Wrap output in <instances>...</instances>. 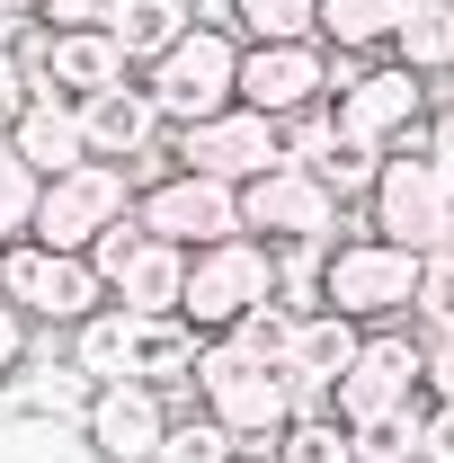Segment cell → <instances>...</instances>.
Masks as SVG:
<instances>
[{
    "mask_svg": "<svg viewBox=\"0 0 454 463\" xmlns=\"http://www.w3.org/2000/svg\"><path fill=\"white\" fill-rule=\"evenodd\" d=\"M347 437H356V463H401V455H419V410L365 419V428H347Z\"/></svg>",
    "mask_w": 454,
    "mask_h": 463,
    "instance_id": "obj_31",
    "label": "cell"
},
{
    "mask_svg": "<svg viewBox=\"0 0 454 463\" xmlns=\"http://www.w3.org/2000/svg\"><path fill=\"white\" fill-rule=\"evenodd\" d=\"M374 161H383V152H365V143H347L339 125H330V143H321V152H312V161H303V170L321 178V187H330V196H365V187H374Z\"/></svg>",
    "mask_w": 454,
    "mask_h": 463,
    "instance_id": "obj_27",
    "label": "cell"
},
{
    "mask_svg": "<svg viewBox=\"0 0 454 463\" xmlns=\"http://www.w3.org/2000/svg\"><path fill=\"white\" fill-rule=\"evenodd\" d=\"M365 232L401 241L410 259H437L454 241V161H437L428 143H401L374 161V187H365Z\"/></svg>",
    "mask_w": 454,
    "mask_h": 463,
    "instance_id": "obj_1",
    "label": "cell"
},
{
    "mask_svg": "<svg viewBox=\"0 0 454 463\" xmlns=\"http://www.w3.org/2000/svg\"><path fill=\"white\" fill-rule=\"evenodd\" d=\"M232 463H277V455H232Z\"/></svg>",
    "mask_w": 454,
    "mask_h": 463,
    "instance_id": "obj_39",
    "label": "cell"
},
{
    "mask_svg": "<svg viewBox=\"0 0 454 463\" xmlns=\"http://www.w3.org/2000/svg\"><path fill=\"white\" fill-rule=\"evenodd\" d=\"M161 428H170V392H152V383H99L80 402V419H71L90 463H152Z\"/></svg>",
    "mask_w": 454,
    "mask_h": 463,
    "instance_id": "obj_15",
    "label": "cell"
},
{
    "mask_svg": "<svg viewBox=\"0 0 454 463\" xmlns=\"http://www.w3.org/2000/svg\"><path fill=\"white\" fill-rule=\"evenodd\" d=\"M196 330H187V321H178V312H152V321H143V312H134V356H125V383H152V392H178V383H187V374H196Z\"/></svg>",
    "mask_w": 454,
    "mask_h": 463,
    "instance_id": "obj_19",
    "label": "cell"
},
{
    "mask_svg": "<svg viewBox=\"0 0 454 463\" xmlns=\"http://www.w3.org/2000/svg\"><path fill=\"white\" fill-rule=\"evenodd\" d=\"M428 99H437V90H428L419 71H401V62H347V54H330V125H339L347 143H365V152L419 143Z\"/></svg>",
    "mask_w": 454,
    "mask_h": 463,
    "instance_id": "obj_4",
    "label": "cell"
},
{
    "mask_svg": "<svg viewBox=\"0 0 454 463\" xmlns=\"http://www.w3.org/2000/svg\"><path fill=\"white\" fill-rule=\"evenodd\" d=\"M223 27L241 45H312L321 0H223Z\"/></svg>",
    "mask_w": 454,
    "mask_h": 463,
    "instance_id": "obj_25",
    "label": "cell"
},
{
    "mask_svg": "<svg viewBox=\"0 0 454 463\" xmlns=\"http://www.w3.org/2000/svg\"><path fill=\"white\" fill-rule=\"evenodd\" d=\"M232 455H241V446H232L205 410H187V419L170 410V428H161V455H152V463H232Z\"/></svg>",
    "mask_w": 454,
    "mask_h": 463,
    "instance_id": "obj_28",
    "label": "cell"
},
{
    "mask_svg": "<svg viewBox=\"0 0 454 463\" xmlns=\"http://www.w3.org/2000/svg\"><path fill=\"white\" fill-rule=\"evenodd\" d=\"M383 54H393L401 71H419L428 90H437V80H454V0H410Z\"/></svg>",
    "mask_w": 454,
    "mask_h": 463,
    "instance_id": "obj_21",
    "label": "cell"
},
{
    "mask_svg": "<svg viewBox=\"0 0 454 463\" xmlns=\"http://www.w3.org/2000/svg\"><path fill=\"white\" fill-rule=\"evenodd\" d=\"M419 392L454 402V321H428V339H419Z\"/></svg>",
    "mask_w": 454,
    "mask_h": 463,
    "instance_id": "obj_32",
    "label": "cell"
},
{
    "mask_svg": "<svg viewBox=\"0 0 454 463\" xmlns=\"http://www.w3.org/2000/svg\"><path fill=\"white\" fill-rule=\"evenodd\" d=\"M18 54H27V80L54 90V99H99L116 80H134V62L108 27H36Z\"/></svg>",
    "mask_w": 454,
    "mask_h": 463,
    "instance_id": "obj_16",
    "label": "cell"
},
{
    "mask_svg": "<svg viewBox=\"0 0 454 463\" xmlns=\"http://www.w3.org/2000/svg\"><path fill=\"white\" fill-rule=\"evenodd\" d=\"M187 392H196V410L223 428L241 455H268V446H277V428L294 419V383H285L277 365L241 356L232 339H205V347H196V374H187Z\"/></svg>",
    "mask_w": 454,
    "mask_h": 463,
    "instance_id": "obj_2",
    "label": "cell"
},
{
    "mask_svg": "<svg viewBox=\"0 0 454 463\" xmlns=\"http://www.w3.org/2000/svg\"><path fill=\"white\" fill-rule=\"evenodd\" d=\"M80 134H90V161H116V170L170 143L161 108L143 99V80H116V90H99V99H80Z\"/></svg>",
    "mask_w": 454,
    "mask_h": 463,
    "instance_id": "obj_17",
    "label": "cell"
},
{
    "mask_svg": "<svg viewBox=\"0 0 454 463\" xmlns=\"http://www.w3.org/2000/svg\"><path fill=\"white\" fill-rule=\"evenodd\" d=\"M187 27H196V0H125V9L108 18V36L125 45V62H134V71H143L152 54H170Z\"/></svg>",
    "mask_w": 454,
    "mask_h": 463,
    "instance_id": "obj_24",
    "label": "cell"
},
{
    "mask_svg": "<svg viewBox=\"0 0 454 463\" xmlns=\"http://www.w3.org/2000/svg\"><path fill=\"white\" fill-rule=\"evenodd\" d=\"M259 303H277V250L232 232V241H205L187 250V294H178V321L196 339H223L232 321H250Z\"/></svg>",
    "mask_w": 454,
    "mask_h": 463,
    "instance_id": "obj_5",
    "label": "cell"
},
{
    "mask_svg": "<svg viewBox=\"0 0 454 463\" xmlns=\"http://www.w3.org/2000/svg\"><path fill=\"white\" fill-rule=\"evenodd\" d=\"M134 223L178 241V250H205V241H232L241 232V187L223 178H196V170H161L152 187H134Z\"/></svg>",
    "mask_w": 454,
    "mask_h": 463,
    "instance_id": "obj_13",
    "label": "cell"
},
{
    "mask_svg": "<svg viewBox=\"0 0 454 463\" xmlns=\"http://www.w3.org/2000/svg\"><path fill=\"white\" fill-rule=\"evenodd\" d=\"M232 108H259L268 125L330 108V45H321V36H312V45H241Z\"/></svg>",
    "mask_w": 454,
    "mask_h": 463,
    "instance_id": "obj_14",
    "label": "cell"
},
{
    "mask_svg": "<svg viewBox=\"0 0 454 463\" xmlns=\"http://www.w3.org/2000/svg\"><path fill=\"white\" fill-rule=\"evenodd\" d=\"M419 402H428V392H419V339H410L401 321L365 330L356 356H347V374L330 383V419H347V428H365V419H401V410H419Z\"/></svg>",
    "mask_w": 454,
    "mask_h": 463,
    "instance_id": "obj_11",
    "label": "cell"
},
{
    "mask_svg": "<svg viewBox=\"0 0 454 463\" xmlns=\"http://www.w3.org/2000/svg\"><path fill=\"white\" fill-rule=\"evenodd\" d=\"M401 9H410V0H321V27H312V36H321L330 54L365 62V54H383V45H393Z\"/></svg>",
    "mask_w": 454,
    "mask_h": 463,
    "instance_id": "obj_23",
    "label": "cell"
},
{
    "mask_svg": "<svg viewBox=\"0 0 454 463\" xmlns=\"http://www.w3.org/2000/svg\"><path fill=\"white\" fill-rule=\"evenodd\" d=\"M0 143L27 161L36 178H62V170H80L90 161V134H80V99H54V90H36L27 108L0 125Z\"/></svg>",
    "mask_w": 454,
    "mask_h": 463,
    "instance_id": "obj_18",
    "label": "cell"
},
{
    "mask_svg": "<svg viewBox=\"0 0 454 463\" xmlns=\"http://www.w3.org/2000/svg\"><path fill=\"white\" fill-rule=\"evenodd\" d=\"M446 250H454V241H446Z\"/></svg>",
    "mask_w": 454,
    "mask_h": 463,
    "instance_id": "obj_41",
    "label": "cell"
},
{
    "mask_svg": "<svg viewBox=\"0 0 454 463\" xmlns=\"http://www.w3.org/2000/svg\"><path fill=\"white\" fill-rule=\"evenodd\" d=\"M170 161L196 170V178H223V187H250L259 170L285 161V134L259 108H214V116H196V125H170Z\"/></svg>",
    "mask_w": 454,
    "mask_h": 463,
    "instance_id": "obj_12",
    "label": "cell"
},
{
    "mask_svg": "<svg viewBox=\"0 0 454 463\" xmlns=\"http://www.w3.org/2000/svg\"><path fill=\"white\" fill-rule=\"evenodd\" d=\"M125 356H134V312L125 303H99L62 330V365H80L90 383H125Z\"/></svg>",
    "mask_w": 454,
    "mask_h": 463,
    "instance_id": "obj_22",
    "label": "cell"
},
{
    "mask_svg": "<svg viewBox=\"0 0 454 463\" xmlns=\"http://www.w3.org/2000/svg\"><path fill=\"white\" fill-rule=\"evenodd\" d=\"M401 463H419V455H401Z\"/></svg>",
    "mask_w": 454,
    "mask_h": 463,
    "instance_id": "obj_40",
    "label": "cell"
},
{
    "mask_svg": "<svg viewBox=\"0 0 454 463\" xmlns=\"http://www.w3.org/2000/svg\"><path fill=\"white\" fill-rule=\"evenodd\" d=\"M134 214V178L116 170V161H80V170H62L36 187V223H27V241H45V250H80L90 259V241L108 223H125Z\"/></svg>",
    "mask_w": 454,
    "mask_h": 463,
    "instance_id": "obj_9",
    "label": "cell"
},
{
    "mask_svg": "<svg viewBox=\"0 0 454 463\" xmlns=\"http://www.w3.org/2000/svg\"><path fill=\"white\" fill-rule=\"evenodd\" d=\"M268 455L277 463H356V437H347V419H330V410H294Z\"/></svg>",
    "mask_w": 454,
    "mask_h": 463,
    "instance_id": "obj_26",
    "label": "cell"
},
{
    "mask_svg": "<svg viewBox=\"0 0 454 463\" xmlns=\"http://www.w3.org/2000/svg\"><path fill=\"white\" fill-rule=\"evenodd\" d=\"M223 339L241 347V356H259V365H285V339H294V312H285V303H259L250 321H232Z\"/></svg>",
    "mask_w": 454,
    "mask_h": 463,
    "instance_id": "obj_30",
    "label": "cell"
},
{
    "mask_svg": "<svg viewBox=\"0 0 454 463\" xmlns=\"http://www.w3.org/2000/svg\"><path fill=\"white\" fill-rule=\"evenodd\" d=\"M90 268H99V286H108V303H125V312H178V294H187V250L178 241H161V232H143L134 214L125 223H108L99 241H90Z\"/></svg>",
    "mask_w": 454,
    "mask_h": 463,
    "instance_id": "obj_8",
    "label": "cell"
},
{
    "mask_svg": "<svg viewBox=\"0 0 454 463\" xmlns=\"http://www.w3.org/2000/svg\"><path fill=\"white\" fill-rule=\"evenodd\" d=\"M36 187H45V178L0 143V250H9V241H27V223H36Z\"/></svg>",
    "mask_w": 454,
    "mask_h": 463,
    "instance_id": "obj_29",
    "label": "cell"
},
{
    "mask_svg": "<svg viewBox=\"0 0 454 463\" xmlns=\"http://www.w3.org/2000/svg\"><path fill=\"white\" fill-rule=\"evenodd\" d=\"M27 356H36V321H27V312H18V303L0 294V383H9V374H18Z\"/></svg>",
    "mask_w": 454,
    "mask_h": 463,
    "instance_id": "obj_34",
    "label": "cell"
},
{
    "mask_svg": "<svg viewBox=\"0 0 454 463\" xmlns=\"http://www.w3.org/2000/svg\"><path fill=\"white\" fill-rule=\"evenodd\" d=\"M27 99H36V80H27V54H18V45H0V125L27 108Z\"/></svg>",
    "mask_w": 454,
    "mask_h": 463,
    "instance_id": "obj_37",
    "label": "cell"
},
{
    "mask_svg": "<svg viewBox=\"0 0 454 463\" xmlns=\"http://www.w3.org/2000/svg\"><path fill=\"white\" fill-rule=\"evenodd\" d=\"M125 0H36V27H108Z\"/></svg>",
    "mask_w": 454,
    "mask_h": 463,
    "instance_id": "obj_35",
    "label": "cell"
},
{
    "mask_svg": "<svg viewBox=\"0 0 454 463\" xmlns=\"http://www.w3.org/2000/svg\"><path fill=\"white\" fill-rule=\"evenodd\" d=\"M0 294H9L27 321H45V330H71L80 312L108 303L99 268H90L80 250H45V241H9V250H0Z\"/></svg>",
    "mask_w": 454,
    "mask_h": 463,
    "instance_id": "obj_10",
    "label": "cell"
},
{
    "mask_svg": "<svg viewBox=\"0 0 454 463\" xmlns=\"http://www.w3.org/2000/svg\"><path fill=\"white\" fill-rule=\"evenodd\" d=\"M312 294H321V312H339L356 330H383L419 294V259L401 241H383V232H339L321 250V268H312Z\"/></svg>",
    "mask_w": 454,
    "mask_h": 463,
    "instance_id": "obj_3",
    "label": "cell"
},
{
    "mask_svg": "<svg viewBox=\"0 0 454 463\" xmlns=\"http://www.w3.org/2000/svg\"><path fill=\"white\" fill-rule=\"evenodd\" d=\"M134 80H143V99L161 108V125H196V116L232 108V80H241V36H232V27H214V18H196L170 54H152Z\"/></svg>",
    "mask_w": 454,
    "mask_h": 463,
    "instance_id": "obj_6",
    "label": "cell"
},
{
    "mask_svg": "<svg viewBox=\"0 0 454 463\" xmlns=\"http://www.w3.org/2000/svg\"><path fill=\"white\" fill-rule=\"evenodd\" d=\"M90 392H99V383H90L80 365H18V374L0 383V410H9V419H45V428H71Z\"/></svg>",
    "mask_w": 454,
    "mask_h": 463,
    "instance_id": "obj_20",
    "label": "cell"
},
{
    "mask_svg": "<svg viewBox=\"0 0 454 463\" xmlns=\"http://www.w3.org/2000/svg\"><path fill=\"white\" fill-rule=\"evenodd\" d=\"M241 232L268 241V250H330L347 232V205L303 161H277V170H259L241 187Z\"/></svg>",
    "mask_w": 454,
    "mask_h": 463,
    "instance_id": "obj_7",
    "label": "cell"
},
{
    "mask_svg": "<svg viewBox=\"0 0 454 463\" xmlns=\"http://www.w3.org/2000/svg\"><path fill=\"white\" fill-rule=\"evenodd\" d=\"M419 463H454V402L419 410Z\"/></svg>",
    "mask_w": 454,
    "mask_h": 463,
    "instance_id": "obj_36",
    "label": "cell"
},
{
    "mask_svg": "<svg viewBox=\"0 0 454 463\" xmlns=\"http://www.w3.org/2000/svg\"><path fill=\"white\" fill-rule=\"evenodd\" d=\"M410 312H419V321H454V250L419 259V294H410Z\"/></svg>",
    "mask_w": 454,
    "mask_h": 463,
    "instance_id": "obj_33",
    "label": "cell"
},
{
    "mask_svg": "<svg viewBox=\"0 0 454 463\" xmlns=\"http://www.w3.org/2000/svg\"><path fill=\"white\" fill-rule=\"evenodd\" d=\"M419 143H428L437 161H454V90H446V99H428V125H419Z\"/></svg>",
    "mask_w": 454,
    "mask_h": 463,
    "instance_id": "obj_38",
    "label": "cell"
}]
</instances>
